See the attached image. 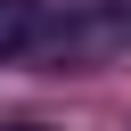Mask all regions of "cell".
<instances>
[{
    "label": "cell",
    "instance_id": "cell-1",
    "mask_svg": "<svg viewBox=\"0 0 131 131\" xmlns=\"http://www.w3.org/2000/svg\"><path fill=\"white\" fill-rule=\"evenodd\" d=\"M66 25V0H0V66L8 57H49Z\"/></svg>",
    "mask_w": 131,
    "mask_h": 131
},
{
    "label": "cell",
    "instance_id": "cell-2",
    "mask_svg": "<svg viewBox=\"0 0 131 131\" xmlns=\"http://www.w3.org/2000/svg\"><path fill=\"white\" fill-rule=\"evenodd\" d=\"M8 131H41V123H8Z\"/></svg>",
    "mask_w": 131,
    "mask_h": 131
}]
</instances>
